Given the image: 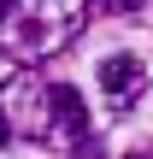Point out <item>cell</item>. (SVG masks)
<instances>
[{
  "mask_svg": "<svg viewBox=\"0 0 153 159\" xmlns=\"http://www.w3.org/2000/svg\"><path fill=\"white\" fill-rule=\"evenodd\" d=\"M142 94H147V71H142L136 53L100 59V100H106V112H130Z\"/></svg>",
  "mask_w": 153,
  "mask_h": 159,
  "instance_id": "obj_4",
  "label": "cell"
},
{
  "mask_svg": "<svg viewBox=\"0 0 153 159\" xmlns=\"http://www.w3.org/2000/svg\"><path fill=\"white\" fill-rule=\"evenodd\" d=\"M47 142L65 148L71 159H100L94 130H88V112H83V94H77L71 83H53V124H47Z\"/></svg>",
  "mask_w": 153,
  "mask_h": 159,
  "instance_id": "obj_3",
  "label": "cell"
},
{
  "mask_svg": "<svg viewBox=\"0 0 153 159\" xmlns=\"http://www.w3.org/2000/svg\"><path fill=\"white\" fill-rule=\"evenodd\" d=\"M130 159H147V153H130Z\"/></svg>",
  "mask_w": 153,
  "mask_h": 159,
  "instance_id": "obj_7",
  "label": "cell"
},
{
  "mask_svg": "<svg viewBox=\"0 0 153 159\" xmlns=\"http://www.w3.org/2000/svg\"><path fill=\"white\" fill-rule=\"evenodd\" d=\"M0 118H6L12 136L47 142V124H53V83L35 77V71H18V77L0 89Z\"/></svg>",
  "mask_w": 153,
  "mask_h": 159,
  "instance_id": "obj_2",
  "label": "cell"
},
{
  "mask_svg": "<svg viewBox=\"0 0 153 159\" xmlns=\"http://www.w3.org/2000/svg\"><path fill=\"white\" fill-rule=\"evenodd\" d=\"M6 142H12V130H6V118H0V148H6Z\"/></svg>",
  "mask_w": 153,
  "mask_h": 159,
  "instance_id": "obj_6",
  "label": "cell"
},
{
  "mask_svg": "<svg viewBox=\"0 0 153 159\" xmlns=\"http://www.w3.org/2000/svg\"><path fill=\"white\" fill-rule=\"evenodd\" d=\"M94 6H100V12H142L147 0H94Z\"/></svg>",
  "mask_w": 153,
  "mask_h": 159,
  "instance_id": "obj_5",
  "label": "cell"
},
{
  "mask_svg": "<svg viewBox=\"0 0 153 159\" xmlns=\"http://www.w3.org/2000/svg\"><path fill=\"white\" fill-rule=\"evenodd\" d=\"M88 24V0H0V47L18 65L65 53Z\"/></svg>",
  "mask_w": 153,
  "mask_h": 159,
  "instance_id": "obj_1",
  "label": "cell"
}]
</instances>
